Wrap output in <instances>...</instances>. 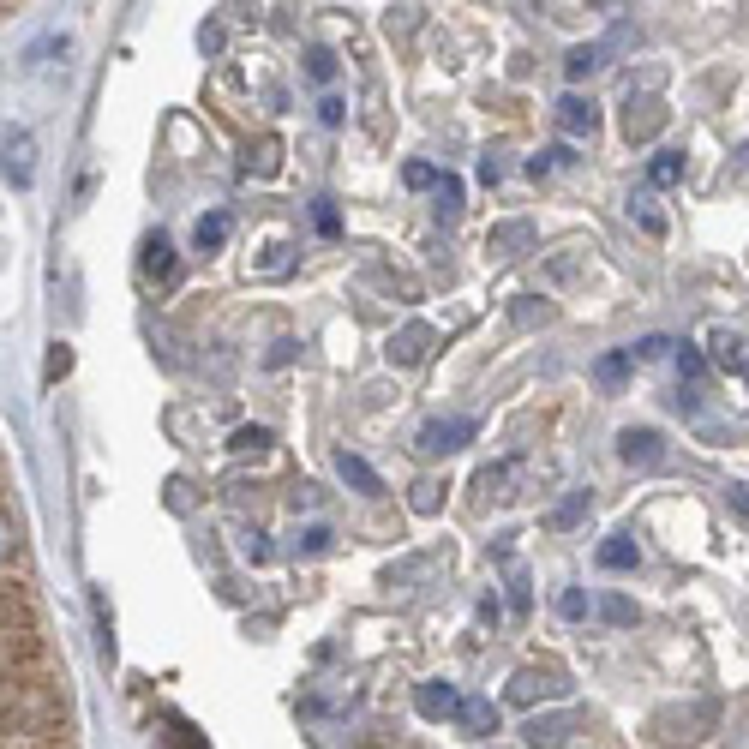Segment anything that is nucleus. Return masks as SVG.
I'll list each match as a JSON object with an SVG mask.
<instances>
[{
    "instance_id": "nucleus-1",
    "label": "nucleus",
    "mask_w": 749,
    "mask_h": 749,
    "mask_svg": "<svg viewBox=\"0 0 749 749\" xmlns=\"http://www.w3.org/2000/svg\"><path fill=\"white\" fill-rule=\"evenodd\" d=\"M720 726V702H690V708H660L654 714V738L660 744H702Z\"/></svg>"
},
{
    "instance_id": "nucleus-2",
    "label": "nucleus",
    "mask_w": 749,
    "mask_h": 749,
    "mask_svg": "<svg viewBox=\"0 0 749 749\" xmlns=\"http://www.w3.org/2000/svg\"><path fill=\"white\" fill-rule=\"evenodd\" d=\"M480 432V420H468V414H450V420H426L420 432H414V450L420 456H450V450H462L468 438Z\"/></svg>"
},
{
    "instance_id": "nucleus-3",
    "label": "nucleus",
    "mask_w": 749,
    "mask_h": 749,
    "mask_svg": "<svg viewBox=\"0 0 749 749\" xmlns=\"http://www.w3.org/2000/svg\"><path fill=\"white\" fill-rule=\"evenodd\" d=\"M564 696H570V684H564V672H552V666H522V672L510 678V702H516V708L564 702Z\"/></svg>"
},
{
    "instance_id": "nucleus-4",
    "label": "nucleus",
    "mask_w": 749,
    "mask_h": 749,
    "mask_svg": "<svg viewBox=\"0 0 749 749\" xmlns=\"http://www.w3.org/2000/svg\"><path fill=\"white\" fill-rule=\"evenodd\" d=\"M618 456L630 468H660L666 462V438L654 426H630V432H618Z\"/></svg>"
},
{
    "instance_id": "nucleus-5",
    "label": "nucleus",
    "mask_w": 749,
    "mask_h": 749,
    "mask_svg": "<svg viewBox=\"0 0 749 749\" xmlns=\"http://www.w3.org/2000/svg\"><path fill=\"white\" fill-rule=\"evenodd\" d=\"M432 342H438V336H432V324H408V330H396V336H390V348H384V354H390L396 366H420V360L432 354Z\"/></svg>"
},
{
    "instance_id": "nucleus-6",
    "label": "nucleus",
    "mask_w": 749,
    "mask_h": 749,
    "mask_svg": "<svg viewBox=\"0 0 749 749\" xmlns=\"http://www.w3.org/2000/svg\"><path fill=\"white\" fill-rule=\"evenodd\" d=\"M336 474H342V480H348L354 492H366V498H378V492H384L378 468H372L366 456H354V450H342V456H336Z\"/></svg>"
},
{
    "instance_id": "nucleus-7",
    "label": "nucleus",
    "mask_w": 749,
    "mask_h": 749,
    "mask_svg": "<svg viewBox=\"0 0 749 749\" xmlns=\"http://www.w3.org/2000/svg\"><path fill=\"white\" fill-rule=\"evenodd\" d=\"M414 708H420L426 720H450V714H462V696H456L450 684H420V690H414Z\"/></svg>"
},
{
    "instance_id": "nucleus-8",
    "label": "nucleus",
    "mask_w": 749,
    "mask_h": 749,
    "mask_svg": "<svg viewBox=\"0 0 749 749\" xmlns=\"http://www.w3.org/2000/svg\"><path fill=\"white\" fill-rule=\"evenodd\" d=\"M558 126H564L570 138H582V132L600 126V108H594L588 96H564V102H558Z\"/></svg>"
},
{
    "instance_id": "nucleus-9",
    "label": "nucleus",
    "mask_w": 749,
    "mask_h": 749,
    "mask_svg": "<svg viewBox=\"0 0 749 749\" xmlns=\"http://www.w3.org/2000/svg\"><path fill=\"white\" fill-rule=\"evenodd\" d=\"M666 126V108L660 102H630V114H624V132L630 138H654Z\"/></svg>"
},
{
    "instance_id": "nucleus-10",
    "label": "nucleus",
    "mask_w": 749,
    "mask_h": 749,
    "mask_svg": "<svg viewBox=\"0 0 749 749\" xmlns=\"http://www.w3.org/2000/svg\"><path fill=\"white\" fill-rule=\"evenodd\" d=\"M588 504H594L588 492H564V498H558V510L546 516V528H552V534H570V528H576V522L588 516Z\"/></svg>"
},
{
    "instance_id": "nucleus-11",
    "label": "nucleus",
    "mask_w": 749,
    "mask_h": 749,
    "mask_svg": "<svg viewBox=\"0 0 749 749\" xmlns=\"http://www.w3.org/2000/svg\"><path fill=\"white\" fill-rule=\"evenodd\" d=\"M456 720H462V726H468V732H474V738H486V732H498V708H492V702H486V696H468V702H462V714H456Z\"/></svg>"
},
{
    "instance_id": "nucleus-12",
    "label": "nucleus",
    "mask_w": 749,
    "mask_h": 749,
    "mask_svg": "<svg viewBox=\"0 0 749 749\" xmlns=\"http://www.w3.org/2000/svg\"><path fill=\"white\" fill-rule=\"evenodd\" d=\"M222 240H228V216H222V210H210V216L192 222V246H198V252H216Z\"/></svg>"
},
{
    "instance_id": "nucleus-13",
    "label": "nucleus",
    "mask_w": 749,
    "mask_h": 749,
    "mask_svg": "<svg viewBox=\"0 0 749 749\" xmlns=\"http://www.w3.org/2000/svg\"><path fill=\"white\" fill-rule=\"evenodd\" d=\"M144 276H156V282H168V276H174V246H168L162 234H150V240H144Z\"/></svg>"
},
{
    "instance_id": "nucleus-14",
    "label": "nucleus",
    "mask_w": 749,
    "mask_h": 749,
    "mask_svg": "<svg viewBox=\"0 0 749 749\" xmlns=\"http://www.w3.org/2000/svg\"><path fill=\"white\" fill-rule=\"evenodd\" d=\"M432 210H438V222H456V216H462V180H456V174H444V180H438Z\"/></svg>"
},
{
    "instance_id": "nucleus-15",
    "label": "nucleus",
    "mask_w": 749,
    "mask_h": 749,
    "mask_svg": "<svg viewBox=\"0 0 749 749\" xmlns=\"http://www.w3.org/2000/svg\"><path fill=\"white\" fill-rule=\"evenodd\" d=\"M522 246H534V228H528V222H498V228H492V252H510V258H516Z\"/></svg>"
},
{
    "instance_id": "nucleus-16",
    "label": "nucleus",
    "mask_w": 749,
    "mask_h": 749,
    "mask_svg": "<svg viewBox=\"0 0 749 749\" xmlns=\"http://www.w3.org/2000/svg\"><path fill=\"white\" fill-rule=\"evenodd\" d=\"M600 564H606V570H636V564H642V552H636V540H630V534H618V540H606V546H600Z\"/></svg>"
},
{
    "instance_id": "nucleus-17",
    "label": "nucleus",
    "mask_w": 749,
    "mask_h": 749,
    "mask_svg": "<svg viewBox=\"0 0 749 749\" xmlns=\"http://www.w3.org/2000/svg\"><path fill=\"white\" fill-rule=\"evenodd\" d=\"M684 180V156L678 150H660L654 162H648V186H678Z\"/></svg>"
},
{
    "instance_id": "nucleus-18",
    "label": "nucleus",
    "mask_w": 749,
    "mask_h": 749,
    "mask_svg": "<svg viewBox=\"0 0 749 749\" xmlns=\"http://www.w3.org/2000/svg\"><path fill=\"white\" fill-rule=\"evenodd\" d=\"M630 360H636L630 348H618V354H600V360H594V378H600L606 390H618V384H624V372H630Z\"/></svg>"
},
{
    "instance_id": "nucleus-19",
    "label": "nucleus",
    "mask_w": 749,
    "mask_h": 749,
    "mask_svg": "<svg viewBox=\"0 0 749 749\" xmlns=\"http://www.w3.org/2000/svg\"><path fill=\"white\" fill-rule=\"evenodd\" d=\"M6 174H12L18 186L30 180V138H24V132H12V138H6Z\"/></svg>"
},
{
    "instance_id": "nucleus-20",
    "label": "nucleus",
    "mask_w": 749,
    "mask_h": 749,
    "mask_svg": "<svg viewBox=\"0 0 749 749\" xmlns=\"http://www.w3.org/2000/svg\"><path fill=\"white\" fill-rule=\"evenodd\" d=\"M564 732H570L564 720H528V732H522V738H528L534 749H558V744H564Z\"/></svg>"
},
{
    "instance_id": "nucleus-21",
    "label": "nucleus",
    "mask_w": 749,
    "mask_h": 749,
    "mask_svg": "<svg viewBox=\"0 0 749 749\" xmlns=\"http://www.w3.org/2000/svg\"><path fill=\"white\" fill-rule=\"evenodd\" d=\"M162 749H210V744H204V732H192V726L174 720V726L162 732Z\"/></svg>"
},
{
    "instance_id": "nucleus-22",
    "label": "nucleus",
    "mask_w": 749,
    "mask_h": 749,
    "mask_svg": "<svg viewBox=\"0 0 749 749\" xmlns=\"http://www.w3.org/2000/svg\"><path fill=\"white\" fill-rule=\"evenodd\" d=\"M402 180H408V186H414V192H426V186H432V192H438V180H444V174H438V168H432V162H408V168H402Z\"/></svg>"
},
{
    "instance_id": "nucleus-23",
    "label": "nucleus",
    "mask_w": 749,
    "mask_h": 749,
    "mask_svg": "<svg viewBox=\"0 0 749 749\" xmlns=\"http://www.w3.org/2000/svg\"><path fill=\"white\" fill-rule=\"evenodd\" d=\"M408 504H414V510H420V516H432V510H438V504H444V486H438V480H420V486H414V498H408Z\"/></svg>"
},
{
    "instance_id": "nucleus-24",
    "label": "nucleus",
    "mask_w": 749,
    "mask_h": 749,
    "mask_svg": "<svg viewBox=\"0 0 749 749\" xmlns=\"http://www.w3.org/2000/svg\"><path fill=\"white\" fill-rule=\"evenodd\" d=\"M600 618H606V624H618V630H624V624H636V606H630V600H624V594H612V600H600Z\"/></svg>"
},
{
    "instance_id": "nucleus-25",
    "label": "nucleus",
    "mask_w": 749,
    "mask_h": 749,
    "mask_svg": "<svg viewBox=\"0 0 749 749\" xmlns=\"http://www.w3.org/2000/svg\"><path fill=\"white\" fill-rule=\"evenodd\" d=\"M564 72H570V78H588V72H600V48H576V54L564 60Z\"/></svg>"
},
{
    "instance_id": "nucleus-26",
    "label": "nucleus",
    "mask_w": 749,
    "mask_h": 749,
    "mask_svg": "<svg viewBox=\"0 0 749 749\" xmlns=\"http://www.w3.org/2000/svg\"><path fill=\"white\" fill-rule=\"evenodd\" d=\"M264 444H270V432H264V426H240V432L228 438V450H240V456H246V450H264Z\"/></svg>"
},
{
    "instance_id": "nucleus-27",
    "label": "nucleus",
    "mask_w": 749,
    "mask_h": 749,
    "mask_svg": "<svg viewBox=\"0 0 749 749\" xmlns=\"http://www.w3.org/2000/svg\"><path fill=\"white\" fill-rule=\"evenodd\" d=\"M678 372H684V378H702V372H708V354L684 342V348H678Z\"/></svg>"
},
{
    "instance_id": "nucleus-28",
    "label": "nucleus",
    "mask_w": 749,
    "mask_h": 749,
    "mask_svg": "<svg viewBox=\"0 0 749 749\" xmlns=\"http://www.w3.org/2000/svg\"><path fill=\"white\" fill-rule=\"evenodd\" d=\"M312 222H318V234H342V216H336V204H330V198H318Z\"/></svg>"
},
{
    "instance_id": "nucleus-29",
    "label": "nucleus",
    "mask_w": 749,
    "mask_h": 749,
    "mask_svg": "<svg viewBox=\"0 0 749 749\" xmlns=\"http://www.w3.org/2000/svg\"><path fill=\"white\" fill-rule=\"evenodd\" d=\"M534 318H552V306L534 300V294H522V300H516V324H534Z\"/></svg>"
},
{
    "instance_id": "nucleus-30",
    "label": "nucleus",
    "mask_w": 749,
    "mask_h": 749,
    "mask_svg": "<svg viewBox=\"0 0 749 749\" xmlns=\"http://www.w3.org/2000/svg\"><path fill=\"white\" fill-rule=\"evenodd\" d=\"M276 168H282V144L264 138V144H258V174H276Z\"/></svg>"
},
{
    "instance_id": "nucleus-31",
    "label": "nucleus",
    "mask_w": 749,
    "mask_h": 749,
    "mask_svg": "<svg viewBox=\"0 0 749 749\" xmlns=\"http://www.w3.org/2000/svg\"><path fill=\"white\" fill-rule=\"evenodd\" d=\"M672 348H678V342H666V336H648V342H636L630 354H636V360H660V354H672Z\"/></svg>"
},
{
    "instance_id": "nucleus-32",
    "label": "nucleus",
    "mask_w": 749,
    "mask_h": 749,
    "mask_svg": "<svg viewBox=\"0 0 749 749\" xmlns=\"http://www.w3.org/2000/svg\"><path fill=\"white\" fill-rule=\"evenodd\" d=\"M558 612H564V618H582V612H588V594H582V588H564V594H558Z\"/></svg>"
},
{
    "instance_id": "nucleus-33",
    "label": "nucleus",
    "mask_w": 749,
    "mask_h": 749,
    "mask_svg": "<svg viewBox=\"0 0 749 749\" xmlns=\"http://www.w3.org/2000/svg\"><path fill=\"white\" fill-rule=\"evenodd\" d=\"M564 156H570V150H540V156H534V162H528V174H534V180H540V174H552V168H558V162H564Z\"/></svg>"
},
{
    "instance_id": "nucleus-34",
    "label": "nucleus",
    "mask_w": 749,
    "mask_h": 749,
    "mask_svg": "<svg viewBox=\"0 0 749 749\" xmlns=\"http://www.w3.org/2000/svg\"><path fill=\"white\" fill-rule=\"evenodd\" d=\"M324 546H330V528H306L300 534V552H324Z\"/></svg>"
},
{
    "instance_id": "nucleus-35",
    "label": "nucleus",
    "mask_w": 749,
    "mask_h": 749,
    "mask_svg": "<svg viewBox=\"0 0 749 749\" xmlns=\"http://www.w3.org/2000/svg\"><path fill=\"white\" fill-rule=\"evenodd\" d=\"M66 372H72V354H66V348H54V354H48V378H66Z\"/></svg>"
},
{
    "instance_id": "nucleus-36",
    "label": "nucleus",
    "mask_w": 749,
    "mask_h": 749,
    "mask_svg": "<svg viewBox=\"0 0 749 749\" xmlns=\"http://www.w3.org/2000/svg\"><path fill=\"white\" fill-rule=\"evenodd\" d=\"M510 612H528V582L522 576H510Z\"/></svg>"
},
{
    "instance_id": "nucleus-37",
    "label": "nucleus",
    "mask_w": 749,
    "mask_h": 749,
    "mask_svg": "<svg viewBox=\"0 0 749 749\" xmlns=\"http://www.w3.org/2000/svg\"><path fill=\"white\" fill-rule=\"evenodd\" d=\"M330 72H336V54L318 48V54H312V78H330Z\"/></svg>"
},
{
    "instance_id": "nucleus-38",
    "label": "nucleus",
    "mask_w": 749,
    "mask_h": 749,
    "mask_svg": "<svg viewBox=\"0 0 749 749\" xmlns=\"http://www.w3.org/2000/svg\"><path fill=\"white\" fill-rule=\"evenodd\" d=\"M480 180H486V186H498V180H504V162H498V156H486V162H480Z\"/></svg>"
},
{
    "instance_id": "nucleus-39",
    "label": "nucleus",
    "mask_w": 749,
    "mask_h": 749,
    "mask_svg": "<svg viewBox=\"0 0 749 749\" xmlns=\"http://www.w3.org/2000/svg\"><path fill=\"white\" fill-rule=\"evenodd\" d=\"M318 114H324V126H336V120H342V102H336V96H324V102H318Z\"/></svg>"
},
{
    "instance_id": "nucleus-40",
    "label": "nucleus",
    "mask_w": 749,
    "mask_h": 749,
    "mask_svg": "<svg viewBox=\"0 0 749 749\" xmlns=\"http://www.w3.org/2000/svg\"><path fill=\"white\" fill-rule=\"evenodd\" d=\"M732 504H738V510L749 516V486H732Z\"/></svg>"
}]
</instances>
